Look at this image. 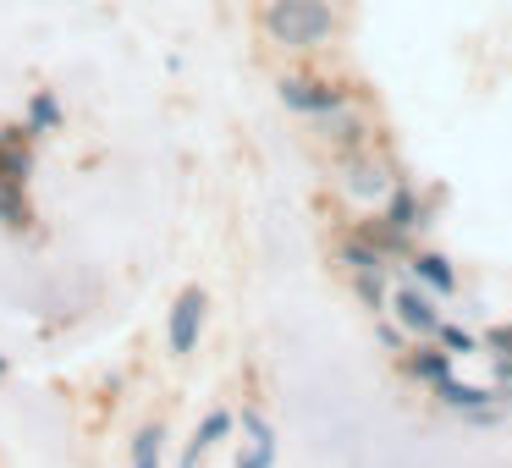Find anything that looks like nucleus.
I'll return each mask as SVG.
<instances>
[{
    "mask_svg": "<svg viewBox=\"0 0 512 468\" xmlns=\"http://www.w3.org/2000/svg\"><path fill=\"white\" fill-rule=\"evenodd\" d=\"M243 430H248V446L237 452V468H270L276 463V430H270L259 413H243Z\"/></svg>",
    "mask_w": 512,
    "mask_h": 468,
    "instance_id": "obj_11",
    "label": "nucleus"
},
{
    "mask_svg": "<svg viewBox=\"0 0 512 468\" xmlns=\"http://www.w3.org/2000/svg\"><path fill=\"white\" fill-rule=\"evenodd\" d=\"M408 270L424 292H435V298H452L457 292V270L446 254H408Z\"/></svg>",
    "mask_w": 512,
    "mask_h": 468,
    "instance_id": "obj_10",
    "label": "nucleus"
},
{
    "mask_svg": "<svg viewBox=\"0 0 512 468\" xmlns=\"http://www.w3.org/2000/svg\"><path fill=\"white\" fill-rule=\"evenodd\" d=\"M342 265L353 270V281H391L397 259H386L369 237H347V243H342Z\"/></svg>",
    "mask_w": 512,
    "mask_h": 468,
    "instance_id": "obj_6",
    "label": "nucleus"
},
{
    "mask_svg": "<svg viewBox=\"0 0 512 468\" xmlns=\"http://www.w3.org/2000/svg\"><path fill=\"white\" fill-rule=\"evenodd\" d=\"M391 182H397V177H391V166H386V160H375L369 149L342 160V188L353 193V199H386Z\"/></svg>",
    "mask_w": 512,
    "mask_h": 468,
    "instance_id": "obj_5",
    "label": "nucleus"
},
{
    "mask_svg": "<svg viewBox=\"0 0 512 468\" xmlns=\"http://www.w3.org/2000/svg\"><path fill=\"white\" fill-rule=\"evenodd\" d=\"M386 314H397V325H402V331L430 336V342H435V331H441V309L430 303V292H424V287H391Z\"/></svg>",
    "mask_w": 512,
    "mask_h": 468,
    "instance_id": "obj_4",
    "label": "nucleus"
},
{
    "mask_svg": "<svg viewBox=\"0 0 512 468\" xmlns=\"http://www.w3.org/2000/svg\"><path fill=\"white\" fill-rule=\"evenodd\" d=\"M160 441H166V430H160V424H144V430L133 435V468H160Z\"/></svg>",
    "mask_w": 512,
    "mask_h": 468,
    "instance_id": "obj_15",
    "label": "nucleus"
},
{
    "mask_svg": "<svg viewBox=\"0 0 512 468\" xmlns=\"http://www.w3.org/2000/svg\"><path fill=\"white\" fill-rule=\"evenodd\" d=\"M204 309H210V298H204V287H182V292H177V303H171V325H166V336H171V353H177V358L199 347Z\"/></svg>",
    "mask_w": 512,
    "mask_h": 468,
    "instance_id": "obj_3",
    "label": "nucleus"
},
{
    "mask_svg": "<svg viewBox=\"0 0 512 468\" xmlns=\"http://www.w3.org/2000/svg\"><path fill=\"white\" fill-rule=\"evenodd\" d=\"M424 199H419V188H408V182H391V193H386V215L380 221L391 226V232H419L424 226Z\"/></svg>",
    "mask_w": 512,
    "mask_h": 468,
    "instance_id": "obj_7",
    "label": "nucleus"
},
{
    "mask_svg": "<svg viewBox=\"0 0 512 468\" xmlns=\"http://www.w3.org/2000/svg\"><path fill=\"white\" fill-rule=\"evenodd\" d=\"M50 127H61V105L50 100V94H34V105H28V133H50Z\"/></svg>",
    "mask_w": 512,
    "mask_h": 468,
    "instance_id": "obj_16",
    "label": "nucleus"
},
{
    "mask_svg": "<svg viewBox=\"0 0 512 468\" xmlns=\"http://www.w3.org/2000/svg\"><path fill=\"white\" fill-rule=\"evenodd\" d=\"M0 226H12V232H34V204H28V188H0Z\"/></svg>",
    "mask_w": 512,
    "mask_h": 468,
    "instance_id": "obj_13",
    "label": "nucleus"
},
{
    "mask_svg": "<svg viewBox=\"0 0 512 468\" xmlns=\"http://www.w3.org/2000/svg\"><path fill=\"white\" fill-rule=\"evenodd\" d=\"M375 336H380V347H391V353H408V347H402V325L380 320V325H375Z\"/></svg>",
    "mask_w": 512,
    "mask_h": 468,
    "instance_id": "obj_18",
    "label": "nucleus"
},
{
    "mask_svg": "<svg viewBox=\"0 0 512 468\" xmlns=\"http://www.w3.org/2000/svg\"><path fill=\"white\" fill-rule=\"evenodd\" d=\"M408 375L430 386V380L452 375V353H441V347H419V353H408Z\"/></svg>",
    "mask_w": 512,
    "mask_h": 468,
    "instance_id": "obj_14",
    "label": "nucleus"
},
{
    "mask_svg": "<svg viewBox=\"0 0 512 468\" xmlns=\"http://www.w3.org/2000/svg\"><path fill=\"white\" fill-rule=\"evenodd\" d=\"M232 424H237V419H232L226 408H221V413H204V424L193 430V441H188V452H182V463H177V468H199V463H204V452H210L215 441H226V435H232Z\"/></svg>",
    "mask_w": 512,
    "mask_h": 468,
    "instance_id": "obj_12",
    "label": "nucleus"
},
{
    "mask_svg": "<svg viewBox=\"0 0 512 468\" xmlns=\"http://www.w3.org/2000/svg\"><path fill=\"white\" fill-rule=\"evenodd\" d=\"M281 105H287L292 116H309V122H320V116L342 111L347 105V89H336V83L325 78H303V72H292V78H281Z\"/></svg>",
    "mask_w": 512,
    "mask_h": 468,
    "instance_id": "obj_2",
    "label": "nucleus"
},
{
    "mask_svg": "<svg viewBox=\"0 0 512 468\" xmlns=\"http://www.w3.org/2000/svg\"><path fill=\"white\" fill-rule=\"evenodd\" d=\"M320 122H325V138H331V149L342 160L369 149V122H364V116H347V105H342V111H331V116H320Z\"/></svg>",
    "mask_w": 512,
    "mask_h": 468,
    "instance_id": "obj_8",
    "label": "nucleus"
},
{
    "mask_svg": "<svg viewBox=\"0 0 512 468\" xmlns=\"http://www.w3.org/2000/svg\"><path fill=\"white\" fill-rule=\"evenodd\" d=\"M435 342H441V347H452V353H474V336H468V331H457V325H446V320H441V331H435Z\"/></svg>",
    "mask_w": 512,
    "mask_h": 468,
    "instance_id": "obj_17",
    "label": "nucleus"
},
{
    "mask_svg": "<svg viewBox=\"0 0 512 468\" xmlns=\"http://www.w3.org/2000/svg\"><path fill=\"white\" fill-rule=\"evenodd\" d=\"M430 391L446 402V408H457V413H479V408H490V402L501 397L496 386H468V380H457V375H441V380H430Z\"/></svg>",
    "mask_w": 512,
    "mask_h": 468,
    "instance_id": "obj_9",
    "label": "nucleus"
},
{
    "mask_svg": "<svg viewBox=\"0 0 512 468\" xmlns=\"http://www.w3.org/2000/svg\"><path fill=\"white\" fill-rule=\"evenodd\" d=\"M265 34L292 56H314L320 45H331L336 34V6L331 0H270L265 6Z\"/></svg>",
    "mask_w": 512,
    "mask_h": 468,
    "instance_id": "obj_1",
    "label": "nucleus"
},
{
    "mask_svg": "<svg viewBox=\"0 0 512 468\" xmlns=\"http://www.w3.org/2000/svg\"><path fill=\"white\" fill-rule=\"evenodd\" d=\"M0 375H6V358H0Z\"/></svg>",
    "mask_w": 512,
    "mask_h": 468,
    "instance_id": "obj_19",
    "label": "nucleus"
}]
</instances>
